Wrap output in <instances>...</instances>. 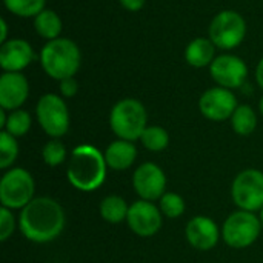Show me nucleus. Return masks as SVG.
I'll return each mask as SVG.
<instances>
[{
    "mask_svg": "<svg viewBox=\"0 0 263 263\" xmlns=\"http://www.w3.org/2000/svg\"><path fill=\"white\" fill-rule=\"evenodd\" d=\"M82 54L79 46L65 37L49 40L40 51V63L43 71L54 80L74 77L80 68Z\"/></svg>",
    "mask_w": 263,
    "mask_h": 263,
    "instance_id": "nucleus-3",
    "label": "nucleus"
},
{
    "mask_svg": "<svg viewBox=\"0 0 263 263\" xmlns=\"http://www.w3.org/2000/svg\"><path fill=\"white\" fill-rule=\"evenodd\" d=\"M31 123H32V120H31L29 112H26L23 109H14L8 114V120H6L3 131L9 133L14 137H22L29 131Z\"/></svg>",
    "mask_w": 263,
    "mask_h": 263,
    "instance_id": "nucleus-24",
    "label": "nucleus"
},
{
    "mask_svg": "<svg viewBox=\"0 0 263 263\" xmlns=\"http://www.w3.org/2000/svg\"><path fill=\"white\" fill-rule=\"evenodd\" d=\"M185 236L193 248L199 251H210L217 245L220 230L213 219L206 216H196L188 222Z\"/></svg>",
    "mask_w": 263,
    "mask_h": 263,
    "instance_id": "nucleus-14",
    "label": "nucleus"
},
{
    "mask_svg": "<svg viewBox=\"0 0 263 263\" xmlns=\"http://www.w3.org/2000/svg\"><path fill=\"white\" fill-rule=\"evenodd\" d=\"M29 94V85L22 72H3L0 77V106L6 111L20 109Z\"/></svg>",
    "mask_w": 263,
    "mask_h": 263,
    "instance_id": "nucleus-16",
    "label": "nucleus"
},
{
    "mask_svg": "<svg viewBox=\"0 0 263 263\" xmlns=\"http://www.w3.org/2000/svg\"><path fill=\"white\" fill-rule=\"evenodd\" d=\"M231 197L234 203L250 213L263 208V173L259 170H245L233 182Z\"/></svg>",
    "mask_w": 263,
    "mask_h": 263,
    "instance_id": "nucleus-9",
    "label": "nucleus"
},
{
    "mask_svg": "<svg viewBox=\"0 0 263 263\" xmlns=\"http://www.w3.org/2000/svg\"><path fill=\"white\" fill-rule=\"evenodd\" d=\"M133 186L142 200H160L166 190V176L154 162H145L133 174Z\"/></svg>",
    "mask_w": 263,
    "mask_h": 263,
    "instance_id": "nucleus-10",
    "label": "nucleus"
},
{
    "mask_svg": "<svg viewBox=\"0 0 263 263\" xmlns=\"http://www.w3.org/2000/svg\"><path fill=\"white\" fill-rule=\"evenodd\" d=\"M210 40L216 48L230 51L237 48L247 35V22L242 14L233 9L220 11L210 23Z\"/></svg>",
    "mask_w": 263,
    "mask_h": 263,
    "instance_id": "nucleus-5",
    "label": "nucleus"
},
{
    "mask_svg": "<svg viewBox=\"0 0 263 263\" xmlns=\"http://www.w3.org/2000/svg\"><path fill=\"white\" fill-rule=\"evenodd\" d=\"M35 183L23 168H11L0 180V202L8 210H23L34 199Z\"/></svg>",
    "mask_w": 263,
    "mask_h": 263,
    "instance_id": "nucleus-7",
    "label": "nucleus"
},
{
    "mask_svg": "<svg viewBox=\"0 0 263 263\" xmlns=\"http://www.w3.org/2000/svg\"><path fill=\"white\" fill-rule=\"evenodd\" d=\"M216 52L214 43L206 37H197L191 40L185 49V60L194 68H205L213 63Z\"/></svg>",
    "mask_w": 263,
    "mask_h": 263,
    "instance_id": "nucleus-18",
    "label": "nucleus"
},
{
    "mask_svg": "<svg viewBox=\"0 0 263 263\" xmlns=\"http://www.w3.org/2000/svg\"><path fill=\"white\" fill-rule=\"evenodd\" d=\"M259 109H260V114L263 116V97L260 99V102H259Z\"/></svg>",
    "mask_w": 263,
    "mask_h": 263,
    "instance_id": "nucleus-33",
    "label": "nucleus"
},
{
    "mask_svg": "<svg viewBox=\"0 0 263 263\" xmlns=\"http://www.w3.org/2000/svg\"><path fill=\"white\" fill-rule=\"evenodd\" d=\"M262 222L260 219L250 211H236L228 216L222 227L223 242L236 250L251 247L260 236Z\"/></svg>",
    "mask_w": 263,
    "mask_h": 263,
    "instance_id": "nucleus-6",
    "label": "nucleus"
},
{
    "mask_svg": "<svg viewBox=\"0 0 263 263\" xmlns=\"http://www.w3.org/2000/svg\"><path fill=\"white\" fill-rule=\"evenodd\" d=\"M18 156V143L14 136L6 131L0 133V168H9Z\"/></svg>",
    "mask_w": 263,
    "mask_h": 263,
    "instance_id": "nucleus-25",
    "label": "nucleus"
},
{
    "mask_svg": "<svg viewBox=\"0 0 263 263\" xmlns=\"http://www.w3.org/2000/svg\"><path fill=\"white\" fill-rule=\"evenodd\" d=\"M42 157L48 166H59L66 159V148L59 139H52L45 143L42 149Z\"/></svg>",
    "mask_w": 263,
    "mask_h": 263,
    "instance_id": "nucleus-26",
    "label": "nucleus"
},
{
    "mask_svg": "<svg viewBox=\"0 0 263 263\" xmlns=\"http://www.w3.org/2000/svg\"><path fill=\"white\" fill-rule=\"evenodd\" d=\"M105 154L92 145H79L72 149L66 176L69 183L85 193L99 190L106 179Z\"/></svg>",
    "mask_w": 263,
    "mask_h": 263,
    "instance_id": "nucleus-2",
    "label": "nucleus"
},
{
    "mask_svg": "<svg viewBox=\"0 0 263 263\" xmlns=\"http://www.w3.org/2000/svg\"><path fill=\"white\" fill-rule=\"evenodd\" d=\"M34 28L43 39L49 42V40L60 37L63 25H62L60 15L55 11L45 8L40 14L34 17Z\"/></svg>",
    "mask_w": 263,
    "mask_h": 263,
    "instance_id": "nucleus-19",
    "label": "nucleus"
},
{
    "mask_svg": "<svg viewBox=\"0 0 263 263\" xmlns=\"http://www.w3.org/2000/svg\"><path fill=\"white\" fill-rule=\"evenodd\" d=\"M237 106V99L233 91L222 86L206 89L199 100L200 112L203 117L213 122H223L231 119Z\"/></svg>",
    "mask_w": 263,
    "mask_h": 263,
    "instance_id": "nucleus-11",
    "label": "nucleus"
},
{
    "mask_svg": "<svg viewBox=\"0 0 263 263\" xmlns=\"http://www.w3.org/2000/svg\"><path fill=\"white\" fill-rule=\"evenodd\" d=\"M59 89H60V94L63 97H74L77 94V89H79V85L76 82L74 77H69V79H63L60 80V85H59Z\"/></svg>",
    "mask_w": 263,
    "mask_h": 263,
    "instance_id": "nucleus-29",
    "label": "nucleus"
},
{
    "mask_svg": "<svg viewBox=\"0 0 263 263\" xmlns=\"http://www.w3.org/2000/svg\"><path fill=\"white\" fill-rule=\"evenodd\" d=\"M119 2L126 11H131V12L140 11L146 3V0H119Z\"/></svg>",
    "mask_w": 263,
    "mask_h": 263,
    "instance_id": "nucleus-30",
    "label": "nucleus"
},
{
    "mask_svg": "<svg viewBox=\"0 0 263 263\" xmlns=\"http://www.w3.org/2000/svg\"><path fill=\"white\" fill-rule=\"evenodd\" d=\"M129 230L139 237H151L156 236L162 228V211L153 202L137 200L129 205L128 217H126Z\"/></svg>",
    "mask_w": 263,
    "mask_h": 263,
    "instance_id": "nucleus-13",
    "label": "nucleus"
},
{
    "mask_svg": "<svg viewBox=\"0 0 263 263\" xmlns=\"http://www.w3.org/2000/svg\"><path fill=\"white\" fill-rule=\"evenodd\" d=\"M210 74L219 86L236 89L245 83L248 77V66L237 55L222 54L216 57L210 65Z\"/></svg>",
    "mask_w": 263,
    "mask_h": 263,
    "instance_id": "nucleus-12",
    "label": "nucleus"
},
{
    "mask_svg": "<svg viewBox=\"0 0 263 263\" xmlns=\"http://www.w3.org/2000/svg\"><path fill=\"white\" fill-rule=\"evenodd\" d=\"M3 3L17 17H35L45 9L46 0H3Z\"/></svg>",
    "mask_w": 263,
    "mask_h": 263,
    "instance_id": "nucleus-23",
    "label": "nucleus"
},
{
    "mask_svg": "<svg viewBox=\"0 0 263 263\" xmlns=\"http://www.w3.org/2000/svg\"><path fill=\"white\" fill-rule=\"evenodd\" d=\"M20 233L29 242L48 243L65 228V213L59 202L49 197H34L18 216Z\"/></svg>",
    "mask_w": 263,
    "mask_h": 263,
    "instance_id": "nucleus-1",
    "label": "nucleus"
},
{
    "mask_svg": "<svg viewBox=\"0 0 263 263\" xmlns=\"http://www.w3.org/2000/svg\"><path fill=\"white\" fill-rule=\"evenodd\" d=\"M42 129L52 139L65 136L69 129V111L65 100L57 94H45L35 108Z\"/></svg>",
    "mask_w": 263,
    "mask_h": 263,
    "instance_id": "nucleus-8",
    "label": "nucleus"
},
{
    "mask_svg": "<svg viewBox=\"0 0 263 263\" xmlns=\"http://www.w3.org/2000/svg\"><path fill=\"white\" fill-rule=\"evenodd\" d=\"M160 211L170 219H177L185 213V200L176 193H165L160 199Z\"/></svg>",
    "mask_w": 263,
    "mask_h": 263,
    "instance_id": "nucleus-27",
    "label": "nucleus"
},
{
    "mask_svg": "<svg viewBox=\"0 0 263 263\" xmlns=\"http://www.w3.org/2000/svg\"><path fill=\"white\" fill-rule=\"evenodd\" d=\"M142 145L153 153H160L170 145V134L162 126H146L140 137Z\"/></svg>",
    "mask_w": 263,
    "mask_h": 263,
    "instance_id": "nucleus-22",
    "label": "nucleus"
},
{
    "mask_svg": "<svg viewBox=\"0 0 263 263\" xmlns=\"http://www.w3.org/2000/svg\"><path fill=\"white\" fill-rule=\"evenodd\" d=\"M15 230V219L12 214V210H8L5 206L0 208V240H8Z\"/></svg>",
    "mask_w": 263,
    "mask_h": 263,
    "instance_id": "nucleus-28",
    "label": "nucleus"
},
{
    "mask_svg": "<svg viewBox=\"0 0 263 263\" xmlns=\"http://www.w3.org/2000/svg\"><path fill=\"white\" fill-rule=\"evenodd\" d=\"M259 219H260V222H262V227H263V208L260 210V214H259Z\"/></svg>",
    "mask_w": 263,
    "mask_h": 263,
    "instance_id": "nucleus-34",
    "label": "nucleus"
},
{
    "mask_svg": "<svg viewBox=\"0 0 263 263\" xmlns=\"http://www.w3.org/2000/svg\"><path fill=\"white\" fill-rule=\"evenodd\" d=\"M35 59L32 46L23 39H11L2 43L0 66L5 72H20Z\"/></svg>",
    "mask_w": 263,
    "mask_h": 263,
    "instance_id": "nucleus-15",
    "label": "nucleus"
},
{
    "mask_svg": "<svg viewBox=\"0 0 263 263\" xmlns=\"http://www.w3.org/2000/svg\"><path fill=\"white\" fill-rule=\"evenodd\" d=\"M109 126L112 133L128 142L140 140L148 126V112L142 102L136 99L119 100L109 114Z\"/></svg>",
    "mask_w": 263,
    "mask_h": 263,
    "instance_id": "nucleus-4",
    "label": "nucleus"
},
{
    "mask_svg": "<svg viewBox=\"0 0 263 263\" xmlns=\"http://www.w3.org/2000/svg\"><path fill=\"white\" fill-rule=\"evenodd\" d=\"M256 80H257L259 86L263 89V57L262 60L259 62L257 68H256Z\"/></svg>",
    "mask_w": 263,
    "mask_h": 263,
    "instance_id": "nucleus-32",
    "label": "nucleus"
},
{
    "mask_svg": "<svg viewBox=\"0 0 263 263\" xmlns=\"http://www.w3.org/2000/svg\"><path fill=\"white\" fill-rule=\"evenodd\" d=\"M129 206L126 200L120 196H106L100 203V216L108 223H120L126 220Z\"/></svg>",
    "mask_w": 263,
    "mask_h": 263,
    "instance_id": "nucleus-20",
    "label": "nucleus"
},
{
    "mask_svg": "<svg viewBox=\"0 0 263 263\" xmlns=\"http://www.w3.org/2000/svg\"><path fill=\"white\" fill-rule=\"evenodd\" d=\"M231 126L239 136H250L257 128V114L250 105H239L231 116Z\"/></svg>",
    "mask_w": 263,
    "mask_h": 263,
    "instance_id": "nucleus-21",
    "label": "nucleus"
},
{
    "mask_svg": "<svg viewBox=\"0 0 263 263\" xmlns=\"http://www.w3.org/2000/svg\"><path fill=\"white\" fill-rule=\"evenodd\" d=\"M0 43H5L8 40V23L5 18H0Z\"/></svg>",
    "mask_w": 263,
    "mask_h": 263,
    "instance_id": "nucleus-31",
    "label": "nucleus"
},
{
    "mask_svg": "<svg viewBox=\"0 0 263 263\" xmlns=\"http://www.w3.org/2000/svg\"><path fill=\"white\" fill-rule=\"evenodd\" d=\"M105 160L108 168L116 171H123L133 166V163L137 159V148L134 142L128 140H116L105 149Z\"/></svg>",
    "mask_w": 263,
    "mask_h": 263,
    "instance_id": "nucleus-17",
    "label": "nucleus"
}]
</instances>
